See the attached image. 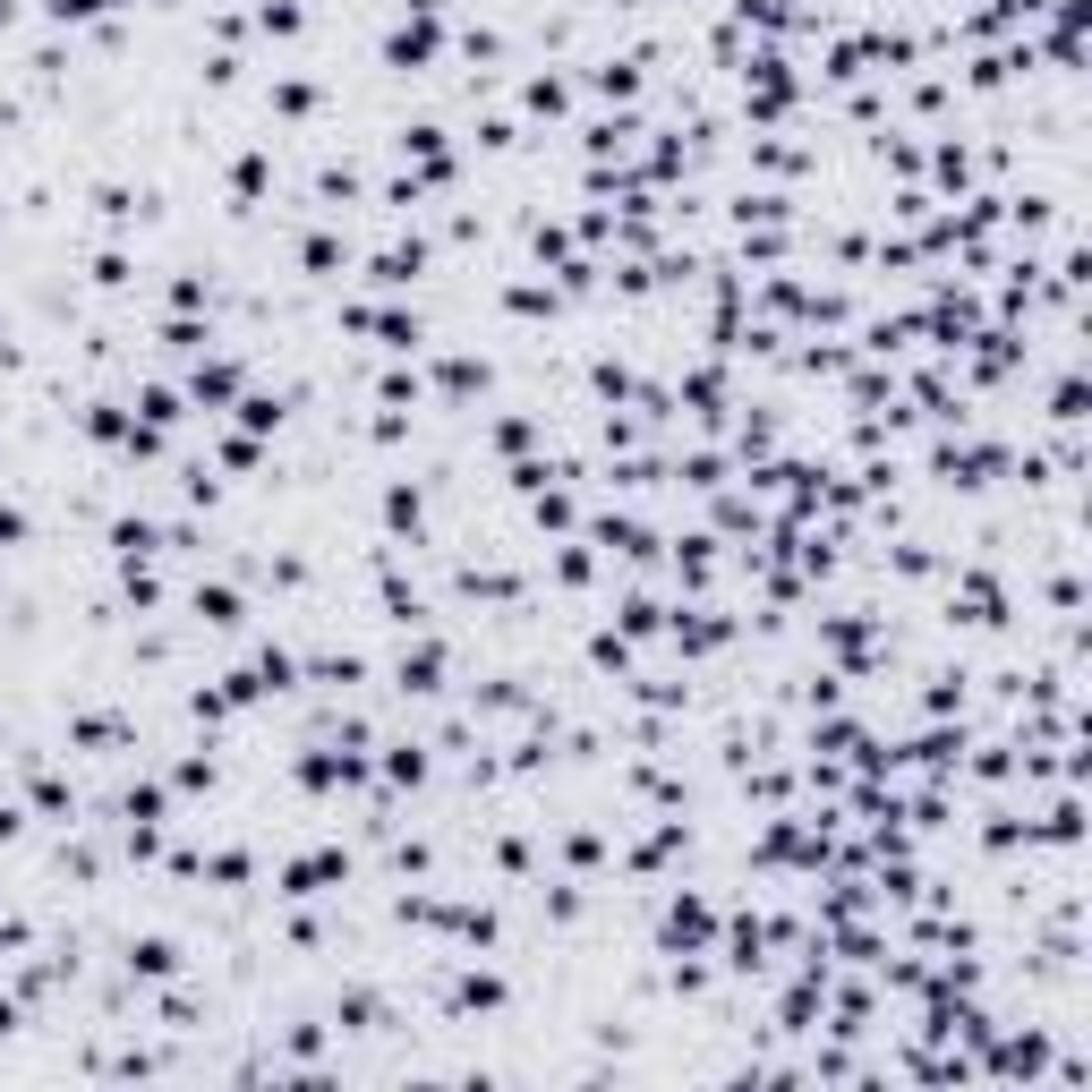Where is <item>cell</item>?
Segmentation results:
<instances>
[{
    "label": "cell",
    "instance_id": "6da1fadb",
    "mask_svg": "<svg viewBox=\"0 0 1092 1092\" xmlns=\"http://www.w3.org/2000/svg\"><path fill=\"white\" fill-rule=\"evenodd\" d=\"M128 965H137V973H171L179 947H171V939H146V947H128Z\"/></svg>",
    "mask_w": 1092,
    "mask_h": 1092
}]
</instances>
